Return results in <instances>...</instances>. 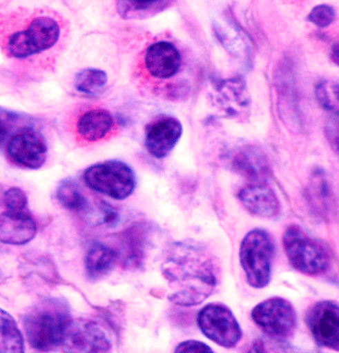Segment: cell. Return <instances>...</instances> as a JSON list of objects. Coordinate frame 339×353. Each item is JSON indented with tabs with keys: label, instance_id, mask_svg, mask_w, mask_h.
Here are the masks:
<instances>
[{
	"label": "cell",
	"instance_id": "cell-1",
	"mask_svg": "<svg viewBox=\"0 0 339 353\" xmlns=\"http://www.w3.org/2000/svg\"><path fill=\"white\" fill-rule=\"evenodd\" d=\"M162 269L170 288L168 299L180 307L204 303L219 281L217 263L212 256L194 243H174Z\"/></svg>",
	"mask_w": 339,
	"mask_h": 353
},
{
	"label": "cell",
	"instance_id": "cell-2",
	"mask_svg": "<svg viewBox=\"0 0 339 353\" xmlns=\"http://www.w3.org/2000/svg\"><path fill=\"white\" fill-rule=\"evenodd\" d=\"M70 319V308L64 299L50 297L39 301L23 316L28 342L37 350L57 348Z\"/></svg>",
	"mask_w": 339,
	"mask_h": 353
},
{
	"label": "cell",
	"instance_id": "cell-3",
	"mask_svg": "<svg viewBox=\"0 0 339 353\" xmlns=\"http://www.w3.org/2000/svg\"><path fill=\"white\" fill-rule=\"evenodd\" d=\"M283 248L289 265L309 276L326 273L332 263L328 247L296 224H291L285 230Z\"/></svg>",
	"mask_w": 339,
	"mask_h": 353
},
{
	"label": "cell",
	"instance_id": "cell-4",
	"mask_svg": "<svg viewBox=\"0 0 339 353\" xmlns=\"http://www.w3.org/2000/svg\"><path fill=\"white\" fill-rule=\"evenodd\" d=\"M273 257L275 243L269 233L253 229L246 234L240 245V263L251 287L263 289L271 283Z\"/></svg>",
	"mask_w": 339,
	"mask_h": 353
},
{
	"label": "cell",
	"instance_id": "cell-5",
	"mask_svg": "<svg viewBox=\"0 0 339 353\" xmlns=\"http://www.w3.org/2000/svg\"><path fill=\"white\" fill-rule=\"evenodd\" d=\"M85 183L115 200L130 197L136 188L134 170L124 162L110 160L89 166L83 174Z\"/></svg>",
	"mask_w": 339,
	"mask_h": 353
},
{
	"label": "cell",
	"instance_id": "cell-6",
	"mask_svg": "<svg viewBox=\"0 0 339 353\" xmlns=\"http://www.w3.org/2000/svg\"><path fill=\"white\" fill-rule=\"evenodd\" d=\"M59 23L49 16L33 19L27 29L14 33L8 39L7 51L10 57L27 59L48 50L59 39Z\"/></svg>",
	"mask_w": 339,
	"mask_h": 353
},
{
	"label": "cell",
	"instance_id": "cell-7",
	"mask_svg": "<svg viewBox=\"0 0 339 353\" xmlns=\"http://www.w3.org/2000/svg\"><path fill=\"white\" fill-rule=\"evenodd\" d=\"M251 319L265 334L278 342L291 338L296 330V311L281 297H271L258 303L251 311Z\"/></svg>",
	"mask_w": 339,
	"mask_h": 353
},
{
	"label": "cell",
	"instance_id": "cell-8",
	"mask_svg": "<svg viewBox=\"0 0 339 353\" xmlns=\"http://www.w3.org/2000/svg\"><path fill=\"white\" fill-rule=\"evenodd\" d=\"M197 325L206 338L224 348L237 346L243 336L237 317L223 303H209L204 307L198 312Z\"/></svg>",
	"mask_w": 339,
	"mask_h": 353
},
{
	"label": "cell",
	"instance_id": "cell-9",
	"mask_svg": "<svg viewBox=\"0 0 339 353\" xmlns=\"http://www.w3.org/2000/svg\"><path fill=\"white\" fill-rule=\"evenodd\" d=\"M64 352H107L112 343L98 323L90 319H70L59 346Z\"/></svg>",
	"mask_w": 339,
	"mask_h": 353
},
{
	"label": "cell",
	"instance_id": "cell-10",
	"mask_svg": "<svg viewBox=\"0 0 339 353\" xmlns=\"http://www.w3.org/2000/svg\"><path fill=\"white\" fill-rule=\"evenodd\" d=\"M212 101L222 116L246 121L251 112V95L242 77L223 79L214 85Z\"/></svg>",
	"mask_w": 339,
	"mask_h": 353
},
{
	"label": "cell",
	"instance_id": "cell-11",
	"mask_svg": "<svg viewBox=\"0 0 339 353\" xmlns=\"http://www.w3.org/2000/svg\"><path fill=\"white\" fill-rule=\"evenodd\" d=\"M307 324L319 346L339 349V307L335 301H318L307 311Z\"/></svg>",
	"mask_w": 339,
	"mask_h": 353
},
{
	"label": "cell",
	"instance_id": "cell-12",
	"mask_svg": "<svg viewBox=\"0 0 339 353\" xmlns=\"http://www.w3.org/2000/svg\"><path fill=\"white\" fill-rule=\"evenodd\" d=\"M7 152L14 163L29 170H39L45 164L47 146L37 130L26 127L8 141Z\"/></svg>",
	"mask_w": 339,
	"mask_h": 353
},
{
	"label": "cell",
	"instance_id": "cell-13",
	"mask_svg": "<svg viewBox=\"0 0 339 353\" xmlns=\"http://www.w3.org/2000/svg\"><path fill=\"white\" fill-rule=\"evenodd\" d=\"M182 125L173 117H162L146 126L144 143L148 154L164 159L171 154L182 138Z\"/></svg>",
	"mask_w": 339,
	"mask_h": 353
},
{
	"label": "cell",
	"instance_id": "cell-14",
	"mask_svg": "<svg viewBox=\"0 0 339 353\" xmlns=\"http://www.w3.org/2000/svg\"><path fill=\"white\" fill-rule=\"evenodd\" d=\"M238 199L244 208L260 218L271 219L280 213V202L275 192L264 183L244 186L238 192Z\"/></svg>",
	"mask_w": 339,
	"mask_h": 353
},
{
	"label": "cell",
	"instance_id": "cell-15",
	"mask_svg": "<svg viewBox=\"0 0 339 353\" xmlns=\"http://www.w3.org/2000/svg\"><path fill=\"white\" fill-rule=\"evenodd\" d=\"M146 70L152 77L159 79H170L180 70L182 55L177 48L168 41H157L146 50Z\"/></svg>",
	"mask_w": 339,
	"mask_h": 353
},
{
	"label": "cell",
	"instance_id": "cell-16",
	"mask_svg": "<svg viewBox=\"0 0 339 353\" xmlns=\"http://www.w3.org/2000/svg\"><path fill=\"white\" fill-rule=\"evenodd\" d=\"M37 234V224L31 216L23 212L7 211L0 215V243L23 245Z\"/></svg>",
	"mask_w": 339,
	"mask_h": 353
},
{
	"label": "cell",
	"instance_id": "cell-17",
	"mask_svg": "<svg viewBox=\"0 0 339 353\" xmlns=\"http://www.w3.org/2000/svg\"><path fill=\"white\" fill-rule=\"evenodd\" d=\"M231 166L238 174L255 183H264L271 174L267 157L255 146H244L237 150Z\"/></svg>",
	"mask_w": 339,
	"mask_h": 353
},
{
	"label": "cell",
	"instance_id": "cell-18",
	"mask_svg": "<svg viewBox=\"0 0 339 353\" xmlns=\"http://www.w3.org/2000/svg\"><path fill=\"white\" fill-rule=\"evenodd\" d=\"M148 227L135 224L123 232L120 237L121 255L128 267L138 268L144 263L148 248Z\"/></svg>",
	"mask_w": 339,
	"mask_h": 353
},
{
	"label": "cell",
	"instance_id": "cell-19",
	"mask_svg": "<svg viewBox=\"0 0 339 353\" xmlns=\"http://www.w3.org/2000/svg\"><path fill=\"white\" fill-rule=\"evenodd\" d=\"M118 252L102 243H91L85 259L87 277L97 281L104 279L114 270L118 261Z\"/></svg>",
	"mask_w": 339,
	"mask_h": 353
},
{
	"label": "cell",
	"instance_id": "cell-20",
	"mask_svg": "<svg viewBox=\"0 0 339 353\" xmlns=\"http://www.w3.org/2000/svg\"><path fill=\"white\" fill-rule=\"evenodd\" d=\"M114 126V119L108 111L94 109L86 111L77 124L78 134L87 142H96L105 138Z\"/></svg>",
	"mask_w": 339,
	"mask_h": 353
},
{
	"label": "cell",
	"instance_id": "cell-21",
	"mask_svg": "<svg viewBox=\"0 0 339 353\" xmlns=\"http://www.w3.org/2000/svg\"><path fill=\"white\" fill-rule=\"evenodd\" d=\"M307 198L313 208L321 217H330L333 210V190L326 174L320 168H316L311 178L307 188Z\"/></svg>",
	"mask_w": 339,
	"mask_h": 353
},
{
	"label": "cell",
	"instance_id": "cell-22",
	"mask_svg": "<svg viewBox=\"0 0 339 353\" xmlns=\"http://www.w3.org/2000/svg\"><path fill=\"white\" fill-rule=\"evenodd\" d=\"M172 1H132L120 0L117 1V12L123 19H144L156 15L171 7Z\"/></svg>",
	"mask_w": 339,
	"mask_h": 353
},
{
	"label": "cell",
	"instance_id": "cell-23",
	"mask_svg": "<svg viewBox=\"0 0 339 353\" xmlns=\"http://www.w3.org/2000/svg\"><path fill=\"white\" fill-rule=\"evenodd\" d=\"M25 351L23 338L15 319L0 308V353H21Z\"/></svg>",
	"mask_w": 339,
	"mask_h": 353
},
{
	"label": "cell",
	"instance_id": "cell-24",
	"mask_svg": "<svg viewBox=\"0 0 339 353\" xmlns=\"http://www.w3.org/2000/svg\"><path fill=\"white\" fill-rule=\"evenodd\" d=\"M55 197L61 205L69 211L85 215H88L91 211L88 199L85 197L78 184L73 180L67 179L61 182L55 192Z\"/></svg>",
	"mask_w": 339,
	"mask_h": 353
},
{
	"label": "cell",
	"instance_id": "cell-25",
	"mask_svg": "<svg viewBox=\"0 0 339 353\" xmlns=\"http://www.w3.org/2000/svg\"><path fill=\"white\" fill-rule=\"evenodd\" d=\"M107 84V74L100 69L87 68L75 75V87L79 92L96 95Z\"/></svg>",
	"mask_w": 339,
	"mask_h": 353
},
{
	"label": "cell",
	"instance_id": "cell-26",
	"mask_svg": "<svg viewBox=\"0 0 339 353\" xmlns=\"http://www.w3.org/2000/svg\"><path fill=\"white\" fill-rule=\"evenodd\" d=\"M233 35L231 37L224 28L220 26L215 34L219 37L220 41L227 48L228 51L235 53L237 57L241 55L242 53L245 55V57H249V51L251 50L249 37L237 25H233Z\"/></svg>",
	"mask_w": 339,
	"mask_h": 353
},
{
	"label": "cell",
	"instance_id": "cell-27",
	"mask_svg": "<svg viewBox=\"0 0 339 353\" xmlns=\"http://www.w3.org/2000/svg\"><path fill=\"white\" fill-rule=\"evenodd\" d=\"M315 95L320 106L331 114H338V84L322 79L315 87Z\"/></svg>",
	"mask_w": 339,
	"mask_h": 353
},
{
	"label": "cell",
	"instance_id": "cell-28",
	"mask_svg": "<svg viewBox=\"0 0 339 353\" xmlns=\"http://www.w3.org/2000/svg\"><path fill=\"white\" fill-rule=\"evenodd\" d=\"M87 216L89 217L91 216V219L96 220L99 225H108V227H114L120 220L118 212L113 206L103 201L99 204L97 211H90Z\"/></svg>",
	"mask_w": 339,
	"mask_h": 353
},
{
	"label": "cell",
	"instance_id": "cell-29",
	"mask_svg": "<svg viewBox=\"0 0 339 353\" xmlns=\"http://www.w3.org/2000/svg\"><path fill=\"white\" fill-rule=\"evenodd\" d=\"M336 12L330 6L320 5L313 8L307 15V21L318 28H327L334 21Z\"/></svg>",
	"mask_w": 339,
	"mask_h": 353
},
{
	"label": "cell",
	"instance_id": "cell-30",
	"mask_svg": "<svg viewBox=\"0 0 339 353\" xmlns=\"http://www.w3.org/2000/svg\"><path fill=\"white\" fill-rule=\"evenodd\" d=\"M3 202L8 211L23 212L27 206V196L19 188H11L5 192Z\"/></svg>",
	"mask_w": 339,
	"mask_h": 353
},
{
	"label": "cell",
	"instance_id": "cell-31",
	"mask_svg": "<svg viewBox=\"0 0 339 353\" xmlns=\"http://www.w3.org/2000/svg\"><path fill=\"white\" fill-rule=\"evenodd\" d=\"M175 352L180 353H212L213 349L210 348L205 343L200 341H184L176 346Z\"/></svg>",
	"mask_w": 339,
	"mask_h": 353
},
{
	"label": "cell",
	"instance_id": "cell-32",
	"mask_svg": "<svg viewBox=\"0 0 339 353\" xmlns=\"http://www.w3.org/2000/svg\"><path fill=\"white\" fill-rule=\"evenodd\" d=\"M338 114H333L327 122L326 132L330 144H332L335 152H337V145H338Z\"/></svg>",
	"mask_w": 339,
	"mask_h": 353
},
{
	"label": "cell",
	"instance_id": "cell-33",
	"mask_svg": "<svg viewBox=\"0 0 339 353\" xmlns=\"http://www.w3.org/2000/svg\"><path fill=\"white\" fill-rule=\"evenodd\" d=\"M12 120L13 119L10 118V117L1 116L0 114V150L3 148L8 136H9Z\"/></svg>",
	"mask_w": 339,
	"mask_h": 353
},
{
	"label": "cell",
	"instance_id": "cell-34",
	"mask_svg": "<svg viewBox=\"0 0 339 353\" xmlns=\"http://www.w3.org/2000/svg\"><path fill=\"white\" fill-rule=\"evenodd\" d=\"M331 59L335 65H338V43H335L334 45L331 47Z\"/></svg>",
	"mask_w": 339,
	"mask_h": 353
}]
</instances>
